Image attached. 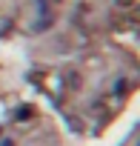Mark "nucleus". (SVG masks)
I'll return each instance as SVG.
<instances>
[{"label": "nucleus", "instance_id": "1", "mask_svg": "<svg viewBox=\"0 0 140 146\" xmlns=\"http://www.w3.org/2000/svg\"><path fill=\"white\" fill-rule=\"evenodd\" d=\"M0 146H15V143L12 140H0Z\"/></svg>", "mask_w": 140, "mask_h": 146}]
</instances>
